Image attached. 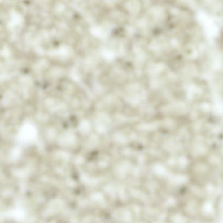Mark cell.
<instances>
[{
	"mask_svg": "<svg viewBox=\"0 0 223 223\" xmlns=\"http://www.w3.org/2000/svg\"><path fill=\"white\" fill-rule=\"evenodd\" d=\"M70 54V51L66 46H61L56 51V54L58 56L61 58L66 57Z\"/></svg>",
	"mask_w": 223,
	"mask_h": 223,
	"instance_id": "8992f818",
	"label": "cell"
},
{
	"mask_svg": "<svg viewBox=\"0 0 223 223\" xmlns=\"http://www.w3.org/2000/svg\"><path fill=\"white\" fill-rule=\"evenodd\" d=\"M65 6L63 4H58L55 8V11L57 13H62L65 10Z\"/></svg>",
	"mask_w": 223,
	"mask_h": 223,
	"instance_id": "52a82bcc",
	"label": "cell"
},
{
	"mask_svg": "<svg viewBox=\"0 0 223 223\" xmlns=\"http://www.w3.org/2000/svg\"><path fill=\"white\" fill-rule=\"evenodd\" d=\"M79 131L82 133L87 134L90 131L91 124L90 121L86 120H82L79 125Z\"/></svg>",
	"mask_w": 223,
	"mask_h": 223,
	"instance_id": "5b68a950",
	"label": "cell"
},
{
	"mask_svg": "<svg viewBox=\"0 0 223 223\" xmlns=\"http://www.w3.org/2000/svg\"><path fill=\"white\" fill-rule=\"evenodd\" d=\"M100 54L103 59L107 63H112L116 58V53L112 49L103 48L101 50Z\"/></svg>",
	"mask_w": 223,
	"mask_h": 223,
	"instance_id": "3957f363",
	"label": "cell"
},
{
	"mask_svg": "<svg viewBox=\"0 0 223 223\" xmlns=\"http://www.w3.org/2000/svg\"><path fill=\"white\" fill-rule=\"evenodd\" d=\"M95 128L100 133H105L111 124L109 117L105 113H99L96 116L95 120Z\"/></svg>",
	"mask_w": 223,
	"mask_h": 223,
	"instance_id": "6da1fadb",
	"label": "cell"
},
{
	"mask_svg": "<svg viewBox=\"0 0 223 223\" xmlns=\"http://www.w3.org/2000/svg\"><path fill=\"white\" fill-rule=\"evenodd\" d=\"M24 22V18L21 13L15 10H11L10 13V19L7 24V28L10 30L21 26Z\"/></svg>",
	"mask_w": 223,
	"mask_h": 223,
	"instance_id": "7a4b0ae2",
	"label": "cell"
},
{
	"mask_svg": "<svg viewBox=\"0 0 223 223\" xmlns=\"http://www.w3.org/2000/svg\"><path fill=\"white\" fill-rule=\"evenodd\" d=\"M92 35L94 37L100 39H103L108 36L107 31L103 29L102 28L98 26H93L90 28Z\"/></svg>",
	"mask_w": 223,
	"mask_h": 223,
	"instance_id": "277c9868",
	"label": "cell"
}]
</instances>
